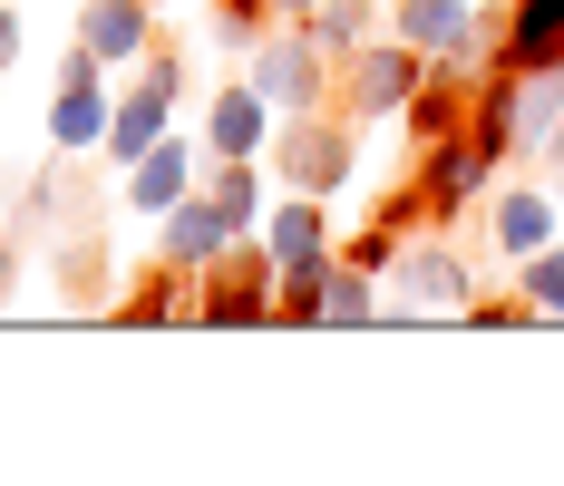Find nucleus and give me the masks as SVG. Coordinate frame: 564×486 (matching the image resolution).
I'll return each instance as SVG.
<instances>
[{
  "label": "nucleus",
  "instance_id": "nucleus-19",
  "mask_svg": "<svg viewBox=\"0 0 564 486\" xmlns=\"http://www.w3.org/2000/svg\"><path fill=\"white\" fill-rule=\"evenodd\" d=\"M302 30H312V40L332 50V68H340V58H350V50H370V40L390 30V20H380L370 0H312V10H302Z\"/></svg>",
  "mask_w": 564,
  "mask_h": 486
},
{
  "label": "nucleus",
  "instance_id": "nucleus-14",
  "mask_svg": "<svg viewBox=\"0 0 564 486\" xmlns=\"http://www.w3.org/2000/svg\"><path fill=\"white\" fill-rule=\"evenodd\" d=\"M564 137V68H516V156L545 165Z\"/></svg>",
  "mask_w": 564,
  "mask_h": 486
},
{
  "label": "nucleus",
  "instance_id": "nucleus-26",
  "mask_svg": "<svg viewBox=\"0 0 564 486\" xmlns=\"http://www.w3.org/2000/svg\"><path fill=\"white\" fill-rule=\"evenodd\" d=\"M127 78H137V88H156V98H185V50H175V40H156Z\"/></svg>",
  "mask_w": 564,
  "mask_h": 486
},
{
  "label": "nucleus",
  "instance_id": "nucleus-16",
  "mask_svg": "<svg viewBox=\"0 0 564 486\" xmlns=\"http://www.w3.org/2000/svg\"><path fill=\"white\" fill-rule=\"evenodd\" d=\"M467 108H477V68H448V58H438V68H429V88L409 98V137H419V147H429V137H457Z\"/></svg>",
  "mask_w": 564,
  "mask_h": 486
},
{
  "label": "nucleus",
  "instance_id": "nucleus-3",
  "mask_svg": "<svg viewBox=\"0 0 564 486\" xmlns=\"http://www.w3.org/2000/svg\"><path fill=\"white\" fill-rule=\"evenodd\" d=\"M273 272H282L273 244L243 234L225 263L195 272V322H205V331H263V322H273Z\"/></svg>",
  "mask_w": 564,
  "mask_h": 486
},
{
  "label": "nucleus",
  "instance_id": "nucleus-17",
  "mask_svg": "<svg viewBox=\"0 0 564 486\" xmlns=\"http://www.w3.org/2000/svg\"><path fill=\"white\" fill-rule=\"evenodd\" d=\"M507 68H564V0H507Z\"/></svg>",
  "mask_w": 564,
  "mask_h": 486
},
{
  "label": "nucleus",
  "instance_id": "nucleus-4",
  "mask_svg": "<svg viewBox=\"0 0 564 486\" xmlns=\"http://www.w3.org/2000/svg\"><path fill=\"white\" fill-rule=\"evenodd\" d=\"M429 68H438L429 50H409L399 30H380L370 50H350V58H340V88H332V98L360 117V127H370V117H409V98L429 88Z\"/></svg>",
  "mask_w": 564,
  "mask_h": 486
},
{
  "label": "nucleus",
  "instance_id": "nucleus-5",
  "mask_svg": "<svg viewBox=\"0 0 564 486\" xmlns=\"http://www.w3.org/2000/svg\"><path fill=\"white\" fill-rule=\"evenodd\" d=\"M497 175H507V165L457 127V137H429V147H419V175H409V185H419L429 224H457V215H477V205H487V185H497Z\"/></svg>",
  "mask_w": 564,
  "mask_h": 486
},
{
  "label": "nucleus",
  "instance_id": "nucleus-13",
  "mask_svg": "<svg viewBox=\"0 0 564 486\" xmlns=\"http://www.w3.org/2000/svg\"><path fill=\"white\" fill-rule=\"evenodd\" d=\"M195 185H205V165H195V147H185V137H166V147H147V156H137L127 175H117V195H127L137 215H166L175 195H195Z\"/></svg>",
  "mask_w": 564,
  "mask_h": 486
},
{
  "label": "nucleus",
  "instance_id": "nucleus-1",
  "mask_svg": "<svg viewBox=\"0 0 564 486\" xmlns=\"http://www.w3.org/2000/svg\"><path fill=\"white\" fill-rule=\"evenodd\" d=\"M360 117L340 108H292L273 127V147H263V165H273V185L282 195H340L350 185V165H360V137H350Z\"/></svg>",
  "mask_w": 564,
  "mask_h": 486
},
{
  "label": "nucleus",
  "instance_id": "nucleus-23",
  "mask_svg": "<svg viewBox=\"0 0 564 486\" xmlns=\"http://www.w3.org/2000/svg\"><path fill=\"white\" fill-rule=\"evenodd\" d=\"M516 282H525V302H535L545 322H564V234L545 244V253H525V263H516Z\"/></svg>",
  "mask_w": 564,
  "mask_h": 486
},
{
  "label": "nucleus",
  "instance_id": "nucleus-7",
  "mask_svg": "<svg viewBox=\"0 0 564 486\" xmlns=\"http://www.w3.org/2000/svg\"><path fill=\"white\" fill-rule=\"evenodd\" d=\"M555 234H564L555 185H497V195H487V253H497V263H525V253H545Z\"/></svg>",
  "mask_w": 564,
  "mask_h": 486
},
{
  "label": "nucleus",
  "instance_id": "nucleus-28",
  "mask_svg": "<svg viewBox=\"0 0 564 486\" xmlns=\"http://www.w3.org/2000/svg\"><path fill=\"white\" fill-rule=\"evenodd\" d=\"M0 68H20V0H0Z\"/></svg>",
  "mask_w": 564,
  "mask_h": 486
},
{
  "label": "nucleus",
  "instance_id": "nucleus-10",
  "mask_svg": "<svg viewBox=\"0 0 564 486\" xmlns=\"http://www.w3.org/2000/svg\"><path fill=\"white\" fill-rule=\"evenodd\" d=\"M166 137H175V98H156V88H137V78H127V88H117V117H108L98 165H108V175H127L147 147H166Z\"/></svg>",
  "mask_w": 564,
  "mask_h": 486
},
{
  "label": "nucleus",
  "instance_id": "nucleus-29",
  "mask_svg": "<svg viewBox=\"0 0 564 486\" xmlns=\"http://www.w3.org/2000/svg\"><path fill=\"white\" fill-rule=\"evenodd\" d=\"M10 282H20V244L0 234V302H10Z\"/></svg>",
  "mask_w": 564,
  "mask_h": 486
},
{
  "label": "nucleus",
  "instance_id": "nucleus-9",
  "mask_svg": "<svg viewBox=\"0 0 564 486\" xmlns=\"http://www.w3.org/2000/svg\"><path fill=\"white\" fill-rule=\"evenodd\" d=\"M273 127H282V108L253 88V78H234L225 98L205 108V156H263V147H273Z\"/></svg>",
  "mask_w": 564,
  "mask_h": 486
},
{
  "label": "nucleus",
  "instance_id": "nucleus-24",
  "mask_svg": "<svg viewBox=\"0 0 564 486\" xmlns=\"http://www.w3.org/2000/svg\"><path fill=\"white\" fill-rule=\"evenodd\" d=\"M215 20H225V30H215L225 50H253L263 30H282V20H292V10H282V0H215Z\"/></svg>",
  "mask_w": 564,
  "mask_h": 486
},
{
  "label": "nucleus",
  "instance_id": "nucleus-8",
  "mask_svg": "<svg viewBox=\"0 0 564 486\" xmlns=\"http://www.w3.org/2000/svg\"><path fill=\"white\" fill-rule=\"evenodd\" d=\"M234 244H243V234H234V215L205 195V185H195V195H175L166 215H156V253H166V263H185V272L225 263Z\"/></svg>",
  "mask_w": 564,
  "mask_h": 486
},
{
  "label": "nucleus",
  "instance_id": "nucleus-27",
  "mask_svg": "<svg viewBox=\"0 0 564 486\" xmlns=\"http://www.w3.org/2000/svg\"><path fill=\"white\" fill-rule=\"evenodd\" d=\"M20 215H30V224H50V215H58V165H40V175H30V195H20Z\"/></svg>",
  "mask_w": 564,
  "mask_h": 486
},
{
  "label": "nucleus",
  "instance_id": "nucleus-15",
  "mask_svg": "<svg viewBox=\"0 0 564 486\" xmlns=\"http://www.w3.org/2000/svg\"><path fill=\"white\" fill-rule=\"evenodd\" d=\"M263 244H273V263H312V253H340V244H332V195H282L273 215H263Z\"/></svg>",
  "mask_w": 564,
  "mask_h": 486
},
{
  "label": "nucleus",
  "instance_id": "nucleus-21",
  "mask_svg": "<svg viewBox=\"0 0 564 486\" xmlns=\"http://www.w3.org/2000/svg\"><path fill=\"white\" fill-rule=\"evenodd\" d=\"M322 322H380V272L332 253V292H322Z\"/></svg>",
  "mask_w": 564,
  "mask_h": 486
},
{
  "label": "nucleus",
  "instance_id": "nucleus-22",
  "mask_svg": "<svg viewBox=\"0 0 564 486\" xmlns=\"http://www.w3.org/2000/svg\"><path fill=\"white\" fill-rule=\"evenodd\" d=\"M98 292H108V234H98V244H88V234H78V244H58V302H78V312H88Z\"/></svg>",
  "mask_w": 564,
  "mask_h": 486
},
{
  "label": "nucleus",
  "instance_id": "nucleus-11",
  "mask_svg": "<svg viewBox=\"0 0 564 486\" xmlns=\"http://www.w3.org/2000/svg\"><path fill=\"white\" fill-rule=\"evenodd\" d=\"M108 117H117V88H108V78H58L50 147H58V156H98V147H108Z\"/></svg>",
  "mask_w": 564,
  "mask_h": 486
},
{
  "label": "nucleus",
  "instance_id": "nucleus-20",
  "mask_svg": "<svg viewBox=\"0 0 564 486\" xmlns=\"http://www.w3.org/2000/svg\"><path fill=\"white\" fill-rule=\"evenodd\" d=\"M322 292H332V253L273 272V322H322Z\"/></svg>",
  "mask_w": 564,
  "mask_h": 486
},
{
  "label": "nucleus",
  "instance_id": "nucleus-31",
  "mask_svg": "<svg viewBox=\"0 0 564 486\" xmlns=\"http://www.w3.org/2000/svg\"><path fill=\"white\" fill-rule=\"evenodd\" d=\"M282 10H292V20H302V10H312V0H282Z\"/></svg>",
  "mask_w": 564,
  "mask_h": 486
},
{
  "label": "nucleus",
  "instance_id": "nucleus-25",
  "mask_svg": "<svg viewBox=\"0 0 564 486\" xmlns=\"http://www.w3.org/2000/svg\"><path fill=\"white\" fill-rule=\"evenodd\" d=\"M467 322H477V331H525V322H545V312H535V302H525V282H516V292H477V302H467Z\"/></svg>",
  "mask_w": 564,
  "mask_h": 486
},
{
  "label": "nucleus",
  "instance_id": "nucleus-12",
  "mask_svg": "<svg viewBox=\"0 0 564 486\" xmlns=\"http://www.w3.org/2000/svg\"><path fill=\"white\" fill-rule=\"evenodd\" d=\"M78 40L108 58V68H137L156 50V0H88L78 10Z\"/></svg>",
  "mask_w": 564,
  "mask_h": 486
},
{
  "label": "nucleus",
  "instance_id": "nucleus-2",
  "mask_svg": "<svg viewBox=\"0 0 564 486\" xmlns=\"http://www.w3.org/2000/svg\"><path fill=\"white\" fill-rule=\"evenodd\" d=\"M243 78L273 98L282 117L292 108H332V88H340V68H332V50L302 30V20H282V30H263L253 50H243Z\"/></svg>",
  "mask_w": 564,
  "mask_h": 486
},
{
  "label": "nucleus",
  "instance_id": "nucleus-30",
  "mask_svg": "<svg viewBox=\"0 0 564 486\" xmlns=\"http://www.w3.org/2000/svg\"><path fill=\"white\" fill-rule=\"evenodd\" d=\"M545 175H555V205H564V165H545Z\"/></svg>",
  "mask_w": 564,
  "mask_h": 486
},
{
  "label": "nucleus",
  "instance_id": "nucleus-18",
  "mask_svg": "<svg viewBox=\"0 0 564 486\" xmlns=\"http://www.w3.org/2000/svg\"><path fill=\"white\" fill-rule=\"evenodd\" d=\"M117 322H195V272L156 253V263H147V282L117 302Z\"/></svg>",
  "mask_w": 564,
  "mask_h": 486
},
{
  "label": "nucleus",
  "instance_id": "nucleus-32",
  "mask_svg": "<svg viewBox=\"0 0 564 486\" xmlns=\"http://www.w3.org/2000/svg\"><path fill=\"white\" fill-rule=\"evenodd\" d=\"M0 195H10V185H0Z\"/></svg>",
  "mask_w": 564,
  "mask_h": 486
},
{
  "label": "nucleus",
  "instance_id": "nucleus-6",
  "mask_svg": "<svg viewBox=\"0 0 564 486\" xmlns=\"http://www.w3.org/2000/svg\"><path fill=\"white\" fill-rule=\"evenodd\" d=\"M390 30L409 40V50H429V58H448V68H507V58L487 50V10L477 0H399L390 10Z\"/></svg>",
  "mask_w": 564,
  "mask_h": 486
}]
</instances>
